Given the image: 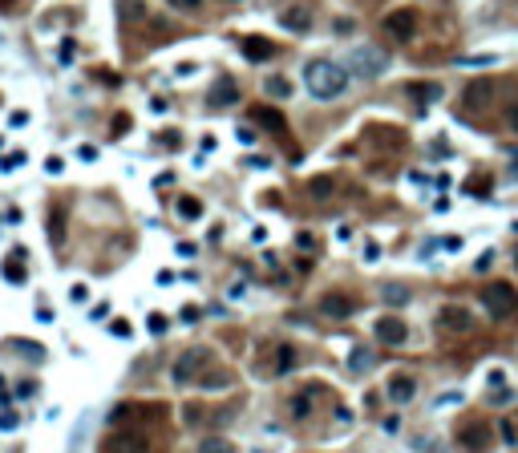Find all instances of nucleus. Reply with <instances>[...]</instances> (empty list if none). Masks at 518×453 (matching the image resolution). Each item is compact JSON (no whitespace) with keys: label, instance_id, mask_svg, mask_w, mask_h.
I'll list each match as a JSON object with an SVG mask.
<instances>
[{"label":"nucleus","instance_id":"obj_27","mask_svg":"<svg viewBox=\"0 0 518 453\" xmlns=\"http://www.w3.org/2000/svg\"><path fill=\"white\" fill-rule=\"evenodd\" d=\"M369 364H372V352H369V348H356V352L348 356V369H353V372H365Z\"/></svg>","mask_w":518,"mask_h":453},{"label":"nucleus","instance_id":"obj_40","mask_svg":"<svg viewBox=\"0 0 518 453\" xmlns=\"http://www.w3.org/2000/svg\"><path fill=\"white\" fill-rule=\"evenodd\" d=\"M506 122L518 129V101H510V106H506Z\"/></svg>","mask_w":518,"mask_h":453},{"label":"nucleus","instance_id":"obj_37","mask_svg":"<svg viewBox=\"0 0 518 453\" xmlns=\"http://www.w3.org/2000/svg\"><path fill=\"white\" fill-rule=\"evenodd\" d=\"M150 332H154V336H162V332H166V316H162V312H154V316H150Z\"/></svg>","mask_w":518,"mask_h":453},{"label":"nucleus","instance_id":"obj_41","mask_svg":"<svg viewBox=\"0 0 518 453\" xmlns=\"http://www.w3.org/2000/svg\"><path fill=\"white\" fill-rule=\"evenodd\" d=\"M77 158H85V162H94V158H97V146H81V150H77Z\"/></svg>","mask_w":518,"mask_h":453},{"label":"nucleus","instance_id":"obj_7","mask_svg":"<svg viewBox=\"0 0 518 453\" xmlns=\"http://www.w3.org/2000/svg\"><path fill=\"white\" fill-rule=\"evenodd\" d=\"M385 32L393 41H409L413 32H417V13L413 8H397V13L385 16Z\"/></svg>","mask_w":518,"mask_h":453},{"label":"nucleus","instance_id":"obj_39","mask_svg":"<svg viewBox=\"0 0 518 453\" xmlns=\"http://www.w3.org/2000/svg\"><path fill=\"white\" fill-rule=\"evenodd\" d=\"M194 320H198V307L187 304V307H182V324H194Z\"/></svg>","mask_w":518,"mask_h":453},{"label":"nucleus","instance_id":"obj_30","mask_svg":"<svg viewBox=\"0 0 518 453\" xmlns=\"http://www.w3.org/2000/svg\"><path fill=\"white\" fill-rule=\"evenodd\" d=\"M291 413H296V417H308V413H312V393H300V397L291 401Z\"/></svg>","mask_w":518,"mask_h":453},{"label":"nucleus","instance_id":"obj_42","mask_svg":"<svg viewBox=\"0 0 518 453\" xmlns=\"http://www.w3.org/2000/svg\"><path fill=\"white\" fill-rule=\"evenodd\" d=\"M61 166H65L61 158H45V170H49V174H61Z\"/></svg>","mask_w":518,"mask_h":453},{"label":"nucleus","instance_id":"obj_33","mask_svg":"<svg viewBox=\"0 0 518 453\" xmlns=\"http://www.w3.org/2000/svg\"><path fill=\"white\" fill-rule=\"evenodd\" d=\"M20 162H25V154H20V150H16V154H4V158H0V170H16Z\"/></svg>","mask_w":518,"mask_h":453},{"label":"nucleus","instance_id":"obj_13","mask_svg":"<svg viewBox=\"0 0 518 453\" xmlns=\"http://www.w3.org/2000/svg\"><path fill=\"white\" fill-rule=\"evenodd\" d=\"M243 57H247V61H272L275 45L263 41V37H243Z\"/></svg>","mask_w":518,"mask_h":453},{"label":"nucleus","instance_id":"obj_32","mask_svg":"<svg viewBox=\"0 0 518 453\" xmlns=\"http://www.w3.org/2000/svg\"><path fill=\"white\" fill-rule=\"evenodd\" d=\"M16 425H20V417H16L13 409H4V413H0V429L8 433V429H16Z\"/></svg>","mask_w":518,"mask_h":453},{"label":"nucleus","instance_id":"obj_11","mask_svg":"<svg viewBox=\"0 0 518 453\" xmlns=\"http://www.w3.org/2000/svg\"><path fill=\"white\" fill-rule=\"evenodd\" d=\"M417 397V381L413 376H405V372H397L393 381H388V401L393 404H409Z\"/></svg>","mask_w":518,"mask_h":453},{"label":"nucleus","instance_id":"obj_22","mask_svg":"<svg viewBox=\"0 0 518 453\" xmlns=\"http://www.w3.org/2000/svg\"><path fill=\"white\" fill-rule=\"evenodd\" d=\"M291 364H296V348H291V344H279V348H275V376H284Z\"/></svg>","mask_w":518,"mask_h":453},{"label":"nucleus","instance_id":"obj_23","mask_svg":"<svg viewBox=\"0 0 518 453\" xmlns=\"http://www.w3.org/2000/svg\"><path fill=\"white\" fill-rule=\"evenodd\" d=\"M194 453H235V445H231V441H223V437H207V441H203Z\"/></svg>","mask_w":518,"mask_h":453},{"label":"nucleus","instance_id":"obj_2","mask_svg":"<svg viewBox=\"0 0 518 453\" xmlns=\"http://www.w3.org/2000/svg\"><path fill=\"white\" fill-rule=\"evenodd\" d=\"M482 307L494 320H510L518 312V291L510 283H486L482 288Z\"/></svg>","mask_w":518,"mask_h":453},{"label":"nucleus","instance_id":"obj_4","mask_svg":"<svg viewBox=\"0 0 518 453\" xmlns=\"http://www.w3.org/2000/svg\"><path fill=\"white\" fill-rule=\"evenodd\" d=\"M457 445H462L466 453H486L490 445H494V429H490L486 421H469V425L457 429Z\"/></svg>","mask_w":518,"mask_h":453},{"label":"nucleus","instance_id":"obj_46","mask_svg":"<svg viewBox=\"0 0 518 453\" xmlns=\"http://www.w3.org/2000/svg\"><path fill=\"white\" fill-rule=\"evenodd\" d=\"M365 259H369V263H372V259H381V247H377V243H369V247H365Z\"/></svg>","mask_w":518,"mask_h":453},{"label":"nucleus","instance_id":"obj_45","mask_svg":"<svg viewBox=\"0 0 518 453\" xmlns=\"http://www.w3.org/2000/svg\"><path fill=\"white\" fill-rule=\"evenodd\" d=\"M16 393H20V397H32V393H37V385H32V381H20V388H16Z\"/></svg>","mask_w":518,"mask_h":453},{"label":"nucleus","instance_id":"obj_9","mask_svg":"<svg viewBox=\"0 0 518 453\" xmlns=\"http://www.w3.org/2000/svg\"><path fill=\"white\" fill-rule=\"evenodd\" d=\"M365 142L385 146V150H401V146H405V129H397V126H369V129H365Z\"/></svg>","mask_w":518,"mask_h":453},{"label":"nucleus","instance_id":"obj_28","mask_svg":"<svg viewBox=\"0 0 518 453\" xmlns=\"http://www.w3.org/2000/svg\"><path fill=\"white\" fill-rule=\"evenodd\" d=\"M13 348L20 356H29V360H41V356H45V348H41V344H32V340H16Z\"/></svg>","mask_w":518,"mask_h":453},{"label":"nucleus","instance_id":"obj_35","mask_svg":"<svg viewBox=\"0 0 518 453\" xmlns=\"http://www.w3.org/2000/svg\"><path fill=\"white\" fill-rule=\"evenodd\" d=\"M166 4H170V8H178V13H194L203 0H166Z\"/></svg>","mask_w":518,"mask_h":453},{"label":"nucleus","instance_id":"obj_21","mask_svg":"<svg viewBox=\"0 0 518 453\" xmlns=\"http://www.w3.org/2000/svg\"><path fill=\"white\" fill-rule=\"evenodd\" d=\"M251 117H255V122H263L267 129H284V117H279L272 106H251Z\"/></svg>","mask_w":518,"mask_h":453},{"label":"nucleus","instance_id":"obj_31","mask_svg":"<svg viewBox=\"0 0 518 453\" xmlns=\"http://www.w3.org/2000/svg\"><path fill=\"white\" fill-rule=\"evenodd\" d=\"M381 295H385L388 304H405V300H409V291L397 288V283H385V291H381Z\"/></svg>","mask_w":518,"mask_h":453},{"label":"nucleus","instance_id":"obj_16","mask_svg":"<svg viewBox=\"0 0 518 453\" xmlns=\"http://www.w3.org/2000/svg\"><path fill=\"white\" fill-rule=\"evenodd\" d=\"M118 16H122V25H138V20H146V4L142 0H118Z\"/></svg>","mask_w":518,"mask_h":453},{"label":"nucleus","instance_id":"obj_14","mask_svg":"<svg viewBox=\"0 0 518 453\" xmlns=\"http://www.w3.org/2000/svg\"><path fill=\"white\" fill-rule=\"evenodd\" d=\"M279 25L291 32H308V25H312V13L308 8H300V4H291V8H284L279 13Z\"/></svg>","mask_w":518,"mask_h":453},{"label":"nucleus","instance_id":"obj_38","mask_svg":"<svg viewBox=\"0 0 518 453\" xmlns=\"http://www.w3.org/2000/svg\"><path fill=\"white\" fill-rule=\"evenodd\" d=\"M110 332H113V336L126 340V336H130V324H126V320H113V324H110Z\"/></svg>","mask_w":518,"mask_h":453},{"label":"nucleus","instance_id":"obj_29","mask_svg":"<svg viewBox=\"0 0 518 453\" xmlns=\"http://www.w3.org/2000/svg\"><path fill=\"white\" fill-rule=\"evenodd\" d=\"M498 61V57H494V53H474V57H466V69H490V65Z\"/></svg>","mask_w":518,"mask_h":453},{"label":"nucleus","instance_id":"obj_26","mask_svg":"<svg viewBox=\"0 0 518 453\" xmlns=\"http://www.w3.org/2000/svg\"><path fill=\"white\" fill-rule=\"evenodd\" d=\"M267 94L279 101V97H291V85H288V77H267V85H263Z\"/></svg>","mask_w":518,"mask_h":453},{"label":"nucleus","instance_id":"obj_12","mask_svg":"<svg viewBox=\"0 0 518 453\" xmlns=\"http://www.w3.org/2000/svg\"><path fill=\"white\" fill-rule=\"evenodd\" d=\"M356 73H365V77H377V73H385V53H377V49H356Z\"/></svg>","mask_w":518,"mask_h":453},{"label":"nucleus","instance_id":"obj_20","mask_svg":"<svg viewBox=\"0 0 518 453\" xmlns=\"http://www.w3.org/2000/svg\"><path fill=\"white\" fill-rule=\"evenodd\" d=\"M409 94L425 106V101H437V97H441V85H434V81H413V85H409Z\"/></svg>","mask_w":518,"mask_h":453},{"label":"nucleus","instance_id":"obj_43","mask_svg":"<svg viewBox=\"0 0 518 453\" xmlns=\"http://www.w3.org/2000/svg\"><path fill=\"white\" fill-rule=\"evenodd\" d=\"M37 320H41V324H53V307L41 304V307H37Z\"/></svg>","mask_w":518,"mask_h":453},{"label":"nucleus","instance_id":"obj_24","mask_svg":"<svg viewBox=\"0 0 518 453\" xmlns=\"http://www.w3.org/2000/svg\"><path fill=\"white\" fill-rule=\"evenodd\" d=\"M178 215H182V219H198V215H203V203L191 198V194H182V198H178Z\"/></svg>","mask_w":518,"mask_h":453},{"label":"nucleus","instance_id":"obj_8","mask_svg":"<svg viewBox=\"0 0 518 453\" xmlns=\"http://www.w3.org/2000/svg\"><path fill=\"white\" fill-rule=\"evenodd\" d=\"M372 332H377V340H381V344H388V348H397V344H405V340H409V328H405L401 316H381Z\"/></svg>","mask_w":518,"mask_h":453},{"label":"nucleus","instance_id":"obj_10","mask_svg":"<svg viewBox=\"0 0 518 453\" xmlns=\"http://www.w3.org/2000/svg\"><path fill=\"white\" fill-rule=\"evenodd\" d=\"M320 312L324 316H332V320H348L356 312V304H353V295H340V291H328L320 300Z\"/></svg>","mask_w":518,"mask_h":453},{"label":"nucleus","instance_id":"obj_3","mask_svg":"<svg viewBox=\"0 0 518 453\" xmlns=\"http://www.w3.org/2000/svg\"><path fill=\"white\" fill-rule=\"evenodd\" d=\"M210 369V352L207 348H187V352L175 360V369H170V376H175V385H194V381H203V372Z\"/></svg>","mask_w":518,"mask_h":453},{"label":"nucleus","instance_id":"obj_19","mask_svg":"<svg viewBox=\"0 0 518 453\" xmlns=\"http://www.w3.org/2000/svg\"><path fill=\"white\" fill-rule=\"evenodd\" d=\"M16 259H4V279L8 283H25V251H13Z\"/></svg>","mask_w":518,"mask_h":453},{"label":"nucleus","instance_id":"obj_44","mask_svg":"<svg viewBox=\"0 0 518 453\" xmlns=\"http://www.w3.org/2000/svg\"><path fill=\"white\" fill-rule=\"evenodd\" d=\"M69 61H73V41H65L61 45V65H69Z\"/></svg>","mask_w":518,"mask_h":453},{"label":"nucleus","instance_id":"obj_1","mask_svg":"<svg viewBox=\"0 0 518 453\" xmlns=\"http://www.w3.org/2000/svg\"><path fill=\"white\" fill-rule=\"evenodd\" d=\"M304 85L316 101H336L348 89V69L336 61H312L304 65Z\"/></svg>","mask_w":518,"mask_h":453},{"label":"nucleus","instance_id":"obj_6","mask_svg":"<svg viewBox=\"0 0 518 453\" xmlns=\"http://www.w3.org/2000/svg\"><path fill=\"white\" fill-rule=\"evenodd\" d=\"M437 328H441V332H469V328H474V316H469V307H462V304H446L437 312Z\"/></svg>","mask_w":518,"mask_h":453},{"label":"nucleus","instance_id":"obj_18","mask_svg":"<svg viewBox=\"0 0 518 453\" xmlns=\"http://www.w3.org/2000/svg\"><path fill=\"white\" fill-rule=\"evenodd\" d=\"M210 101H215V106H235V101H239V94H235V81L223 77L215 89H210Z\"/></svg>","mask_w":518,"mask_h":453},{"label":"nucleus","instance_id":"obj_34","mask_svg":"<svg viewBox=\"0 0 518 453\" xmlns=\"http://www.w3.org/2000/svg\"><path fill=\"white\" fill-rule=\"evenodd\" d=\"M69 300H73V304H85V300H89V288H85V283H73V288H69Z\"/></svg>","mask_w":518,"mask_h":453},{"label":"nucleus","instance_id":"obj_17","mask_svg":"<svg viewBox=\"0 0 518 453\" xmlns=\"http://www.w3.org/2000/svg\"><path fill=\"white\" fill-rule=\"evenodd\" d=\"M138 417H146V409L142 404H134V401H126V404H118L110 413V425H130V421H138Z\"/></svg>","mask_w":518,"mask_h":453},{"label":"nucleus","instance_id":"obj_25","mask_svg":"<svg viewBox=\"0 0 518 453\" xmlns=\"http://www.w3.org/2000/svg\"><path fill=\"white\" fill-rule=\"evenodd\" d=\"M308 194H312L316 203L328 198V194H332V178H312V182H308Z\"/></svg>","mask_w":518,"mask_h":453},{"label":"nucleus","instance_id":"obj_36","mask_svg":"<svg viewBox=\"0 0 518 453\" xmlns=\"http://www.w3.org/2000/svg\"><path fill=\"white\" fill-rule=\"evenodd\" d=\"M502 441H506V445H514V441H518V429H514V421H502Z\"/></svg>","mask_w":518,"mask_h":453},{"label":"nucleus","instance_id":"obj_47","mask_svg":"<svg viewBox=\"0 0 518 453\" xmlns=\"http://www.w3.org/2000/svg\"><path fill=\"white\" fill-rule=\"evenodd\" d=\"M13 4H16V0H0V8H13Z\"/></svg>","mask_w":518,"mask_h":453},{"label":"nucleus","instance_id":"obj_5","mask_svg":"<svg viewBox=\"0 0 518 453\" xmlns=\"http://www.w3.org/2000/svg\"><path fill=\"white\" fill-rule=\"evenodd\" d=\"M106 453H150V437L142 429H118L106 441Z\"/></svg>","mask_w":518,"mask_h":453},{"label":"nucleus","instance_id":"obj_15","mask_svg":"<svg viewBox=\"0 0 518 453\" xmlns=\"http://www.w3.org/2000/svg\"><path fill=\"white\" fill-rule=\"evenodd\" d=\"M490 94H494V81H474V85H466V106L482 110L486 101H490Z\"/></svg>","mask_w":518,"mask_h":453}]
</instances>
